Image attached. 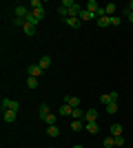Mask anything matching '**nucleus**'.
I'll return each mask as SVG.
<instances>
[{
    "instance_id": "1",
    "label": "nucleus",
    "mask_w": 133,
    "mask_h": 148,
    "mask_svg": "<svg viewBox=\"0 0 133 148\" xmlns=\"http://www.w3.org/2000/svg\"><path fill=\"white\" fill-rule=\"evenodd\" d=\"M27 71H29V75H31V77H40V75L44 73V69L40 66V64H29V69H27Z\"/></svg>"
},
{
    "instance_id": "2",
    "label": "nucleus",
    "mask_w": 133,
    "mask_h": 148,
    "mask_svg": "<svg viewBox=\"0 0 133 148\" xmlns=\"http://www.w3.org/2000/svg\"><path fill=\"white\" fill-rule=\"evenodd\" d=\"M13 11H16V18H20V20H27V16H29V9H27V7H22V5H18L16 7V9H13Z\"/></svg>"
},
{
    "instance_id": "3",
    "label": "nucleus",
    "mask_w": 133,
    "mask_h": 148,
    "mask_svg": "<svg viewBox=\"0 0 133 148\" xmlns=\"http://www.w3.org/2000/svg\"><path fill=\"white\" fill-rule=\"evenodd\" d=\"M64 104H67V106H71V108H80V97L67 95V97H64Z\"/></svg>"
},
{
    "instance_id": "4",
    "label": "nucleus",
    "mask_w": 133,
    "mask_h": 148,
    "mask_svg": "<svg viewBox=\"0 0 133 148\" xmlns=\"http://www.w3.org/2000/svg\"><path fill=\"white\" fill-rule=\"evenodd\" d=\"M84 130H89L91 135H98V133H100V126H98V122H84Z\"/></svg>"
},
{
    "instance_id": "5",
    "label": "nucleus",
    "mask_w": 133,
    "mask_h": 148,
    "mask_svg": "<svg viewBox=\"0 0 133 148\" xmlns=\"http://www.w3.org/2000/svg\"><path fill=\"white\" fill-rule=\"evenodd\" d=\"M84 122H98V111H95V108L87 111L84 113Z\"/></svg>"
},
{
    "instance_id": "6",
    "label": "nucleus",
    "mask_w": 133,
    "mask_h": 148,
    "mask_svg": "<svg viewBox=\"0 0 133 148\" xmlns=\"http://www.w3.org/2000/svg\"><path fill=\"white\" fill-rule=\"evenodd\" d=\"M84 9H87L89 13H93V16H95V11H98L100 7H98V2H95V0H89L87 5H84Z\"/></svg>"
},
{
    "instance_id": "7",
    "label": "nucleus",
    "mask_w": 133,
    "mask_h": 148,
    "mask_svg": "<svg viewBox=\"0 0 133 148\" xmlns=\"http://www.w3.org/2000/svg\"><path fill=\"white\" fill-rule=\"evenodd\" d=\"M78 18L82 20V22H89V20H93L95 16H93V13H89L87 9H84V7H82V11H80V16H78Z\"/></svg>"
},
{
    "instance_id": "8",
    "label": "nucleus",
    "mask_w": 133,
    "mask_h": 148,
    "mask_svg": "<svg viewBox=\"0 0 133 148\" xmlns=\"http://www.w3.org/2000/svg\"><path fill=\"white\" fill-rule=\"evenodd\" d=\"M2 117H5L7 124H13V122H16V113H13V111H2Z\"/></svg>"
},
{
    "instance_id": "9",
    "label": "nucleus",
    "mask_w": 133,
    "mask_h": 148,
    "mask_svg": "<svg viewBox=\"0 0 133 148\" xmlns=\"http://www.w3.org/2000/svg\"><path fill=\"white\" fill-rule=\"evenodd\" d=\"M67 25L73 27V29H80V27H82V20H80V18H69V20H67Z\"/></svg>"
},
{
    "instance_id": "10",
    "label": "nucleus",
    "mask_w": 133,
    "mask_h": 148,
    "mask_svg": "<svg viewBox=\"0 0 133 148\" xmlns=\"http://www.w3.org/2000/svg\"><path fill=\"white\" fill-rule=\"evenodd\" d=\"M84 128V119H73L71 122V130H82Z\"/></svg>"
},
{
    "instance_id": "11",
    "label": "nucleus",
    "mask_w": 133,
    "mask_h": 148,
    "mask_svg": "<svg viewBox=\"0 0 133 148\" xmlns=\"http://www.w3.org/2000/svg\"><path fill=\"white\" fill-rule=\"evenodd\" d=\"M115 9H118V7H115V5H113V2H109V5H107V7H104V13H107L109 18H113V13H115Z\"/></svg>"
},
{
    "instance_id": "12",
    "label": "nucleus",
    "mask_w": 133,
    "mask_h": 148,
    "mask_svg": "<svg viewBox=\"0 0 133 148\" xmlns=\"http://www.w3.org/2000/svg\"><path fill=\"white\" fill-rule=\"evenodd\" d=\"M122 135V126L120 124H113V126H111V137H120Z\"/></svg>"
},
{
    "instance_id": "13",
    "label": "nucleus",
    "mask_w": 133,
    "mask_h": 148,
    "mask_svg": "<svg viewBox=\"0 0 133 148\" xmlns=\"http://www.w3.org/2000/svg\"><path fill=\"white\" fill-rule=\"evenodd\" d=\"M84 113H87V111H82V108H73L71 117H73V119H84Z\"/></svg>"
},
{
    "instance_id": "14",
    "label": "nucleus",
    "mask_w": 133,
    "mask_h": 148,
    "mask_svg": "<svg viewBox=\"0 0 133 148\" xmlns=\"http://www.w3.org/2000/svg\"><path fill=\"white\" fill-rule=\"evenodd\" d=\"M40 66L47 71V69L51 66V58H49V56H42V58H40Z\"/></svg>"
},
{
    "instance_id": "15",
    "label": "nucleus",
    "mask_w": 133,
    "mask_h": 148,
    "mask_svg": "<svg viewBox=\"0 0 133 148\" xmlns=\"http://www.w3.org/2000/svg\"><path fill=\"white\" fill-rule=\"evenodd\" d=\"M111 25V18H109V16H104V18H98V27H102V29H104V27H109Z\"/></svg>"
},
{
    "instance_id": "16",
    "label": "nucleus",
    "mask_w": 133,
    "mask_h": 148,
    "mask_svg": "<svg viewBox=\"0 0 133 148\" xmlns=\"http://www.w3.org/2000/svg\"><path fill=\"white\" fill-rule=\"evenodd\" d=\"M22 31H25V36H36V27H33V25H25Z\"/></svg>"
},
{
    "instance_id": "17",
    "label": "nucleus",
    "mask_w": 133,
    "mask_h": 148,
    "mask_svg": "<svg viewBox=\"0 0 133 148\" xmlns=\"http://www.w3.org/2000/svg\"><path fill=\"white\" fill-rule=\"evenodd\" d=\"M25 22H27V25H33V27H36V25H40V20L36 18L33 13H29V16H27V20H25Z\"/></svg>"
},
{
    "instance_id": "18",
    "label": "nucleus",
    "mask_w": 133,
    "mask_h": 148,
    "mask_svg": "<svg viewBox=\"0 0 133 148\" xmlns=\"http://www.w3.org/2000/svg\"><path fill=\"white\" fill-rule=\"evenodd\" d=\"M104 108H107V113H111V115H113V113H118V102H111V104H107Z\"/></svg>"
},
{
    "instance_id": "19",
    "label": "nucleus",
    "mask_w": 133,
    "mask_h": 148,
    "mask_svg": "<svg viewBox=\"0 0 133 148\" xmlns=\"http://www.w3.org/2000/svg\"><path fill=\"white\" fill-rule=\"evenodd\" d=\"M47 133H49V137H58V135H60V130H58L56 124H53V126H49V128H47Z\"/></svg>"
},
{
    "instance_id": "20",
    "label": "nucleus",
    "mask_w": 133,
    "mask_h": 148,
    "mask_svg": "<svg viewBox=\"0 0 133 148\" xmlns=\"http://www.w3.org/2000/svg\"><path fill=\"white\" fill-rule=\"evenodd\" d=\"M27 86H29V88H38V77H31V75H29V80H27Z\"/></svg>"
},
{
    "instance_id": "21",
    "label": "nucleus",
    "mask_w": 133,
    "mask_h": 148,
    "mask_svg": "<svg viewBox=\"0 0 133 148\" xmlns=\"http://www.w3.org/2000/svg\"><path fill=\"white\" fill-rule=\"evenodd\" d=\"M76 5L78 2H73V0H62V2H60V7H64V9H73Z\"/></svg>"
},
{
    "instance_id": "22",
    "label": "nucleus",
    "mask_w": 133,
    "mask_h": 148,
    "mask_svg": "<svg viewBox=\"0 0 133 148\" xmlns=\"http://www.w3.org/2000/svg\"><path fill=\"white\" fill-rule=\"evenodd\" d=\"M71 113H73V108H71V106H67V104L60 106V115H71Z\"/></svg>"
},
{
    "instance_id": "23",
    "label": "nucleus",
    "mask_w": 133,
    "mask_h": 148,
    "mask_svg": "<svg viewBox=\"0 0 133 148\" xmlns=\"http://www.w3.org/2000/svg\"><path fill=\"white\" fill-rule=\"evenodd\" d=\"M33 16H36V18H38V20H42L44 18V7H40V9H33Z\"/></svg>"
},
{
    "instance_id": "24",
    "label": "nucleus",
    "mask_w": 133,
    "mask_h": 148,
    "mask_svg": "<svg viewBox=\"0 0 133 148\" xmlns=\"http://www.w3.org/2000/svg\"><path fill=\"white\" fill-rule=\"evenodd\" d=\"M102 144H104V148H113L115 146V137H107Z\"/></svg>"
},
{
    "instance_id": "25",
    "label": "nucleus",
    "mask_w": 133,
    "mask_h": 148,
    "mask_svg": "<svg viewBox=\"0 0 133 148\" xmlns=\"http://www.w3.org/2000/svg\"><path fill=\"white\" fill-rule=\"evenodd\" d=\"M47 115H49V106H47V104H40V117H47Z\"/></svg>"
},
{
    "instance_id": "26",
    "label": "nucleus",
    "mask_w": 133,
    "mask_h": 148,
    "mask_svg": "<svg viewBox=\"0 0 133 148\" xmlns=\"http://www.w3.org/2000/svg\"><path fill=\"white\" fill-rule=\"evenodd\" d=\"M56 115H53V113H49V115H47V117H44V122H47V124H49V126H53V124H56Z\"/></svg>"
},
{
    "instance_id": "27",
    "label": "nucleus",
    "mask_w": 133,
    "mask_h": 148,
    "mask_svg": "<svg viewBox=\"0 0 133 148\" xmlns=\"http://www.w3.org/2000/svg\"><path fill=\"white\" fill-rule=\"evenodd\" d=\"M58 13H60L64 20H69V9H64V7H58Z\"/></svg>"
},
{
    "instance_id": "28",
    "label": "nucleus",
    "mask_w": 133,
    "mask_h": 148,
    "mask_svg": "<svg viewBox=\"0 0 133 148\" xmlns=\"http://www.w3.org/2000/svg\"><path fill=\"white\" fill-rule=\"evenodd\" d=\"M40 7H42L40 0H31V11H33V9H40Z\"/></svg>"
},
{
    "instance_id": "29",
    "label": "nucleus",
    "mask_w": 133,
    "mask_h": 148,
    "mask_svg": "<svg viewBox=\"0 0 133 148\" xmlns=\"http://www.w3.org/2000/svg\"><path fill=\"white\" fill-rule=\"evenodd\" d=\"M124 16H127V18H129V22H133V11H129L127 7H124Z\"/></svg>"
},
{
    "instance_id": "30",
    "label": "nucleus",
    "mask_w": 133,
    "mask_h": 148,
    "mask_svg": "<svg viewBox=\"0 0 133 148\" xmlns=\"http://www.w3.org/2000/svg\"><path fill=\"white\" fill-rule=\"evenodd\" d=\"M115 146H124V137H115Z\"/></svg>"
},
{
    "instance_id": "31",
    "label": "nucleus",
    "mask_w": 133,
    "mask_h": 148,
    "mask_svg": "<svg viewBox=\"0 0 133 148\" xmlns=\"http://www.w3.org/2000/svg\"><path fill=\"white\" fill-rule=\"evenodd\" d=\"M13 25H16V27H25L27 22H25V20H20V18H16V20H13Z\"/></svg>"
},
{
    "instance_id": "32",
    "label": "nucleus",
    "mask_w": 133,
    "mask_h": 148,
    "mask_svg": "<svg viewBox=\"0 0 133 148\" xmlns=\"http://www.w3.org/2000/svg\"><path fill=\"white\" fill-rule=\"evenodd\" d=\"M120 25V18H118V16H113V18H111V27H118Z\"/></svg>"
},
{
    "instance_id": "33",
    "label": "nucleus",
    "mask_w": 133,
    "mask_h": 148,
    "mask_svg": "<svg viewBox=\"0 0 133 148\" xmlns=\"http://www.w3.org/2000/svg\"><path fill=\"white\" fill-rule=\"evenodd\" d=\"M127 9H129V11H133V0H131V2L127 5Z\"/></svg>"
},
{
    "instance_id": "34",
    "label": "nucleus",
    "mask_w": 133,
    "mask_h": 148,
    "mask_svg": "<svg viewBox=\"0 0 133 148\" xmlns=\"http://www.w3.org/2000/svg\"><path fill=\"white\" fill-rule=\"evenodd\" d=\"M73 148H84V146H73Z\"/></svg>"
}]
</instances>
